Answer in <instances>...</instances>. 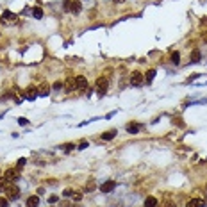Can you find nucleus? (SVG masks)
Instances as JSON below:
<instances>
[{
    "label": "nucleus",
    "instance_id": "obj_15",
    "mask_svg": "<svg viewBox=\"0 0 207 207\" xmlns=\"http://www.w3.org/2000/svg\"><path fill=\"white\" fill-rule=\"evenodd\" d=\"M36 97H38L36 88H29V89H27V93H25V98H27V100H34Z\"/></svg>",
    "mask_w": 207,
    "mask_h": 207
},
{
    "label": "nucleus",
    "instance_id": "obj_23",
    "mask_svg": "<svg viewBox=\"0 0 207 207\" xmlns=\"http://www.w3.org/2000/svg\"><path fill=\"white\" fill-rule=\"evenodd\" d=\"M86 193H91V191H95V182H89L88 186H86V189H84Z\"/></svg>",
    "mask_w": 207,
    "mask_h": 207
},
{
    "label": "nucleus",
    "instance_id": "obj_12",
    "mask_svg": "<svg viewBox=\"0 0 207 207\" xmlns=\"http://www.w3.org/2000/svg\"><path fill=\"white\" fill-rule=\"evenodd\" d=\"M50 89H52L50 84H41V88H39V91H38V97H46V95L50 93Z\"/></svg>",
    "mask_w": 207,
    "mask_h": 207
},
{
    "label": "nucleus",
    "instance_id": "obj_31",
    "mask_svg": "<svg viewBox=\"0 0 207 207\" xmlns=\"http://www.w3.org/2000/svg\"><path fill=\"white\" fill-rule=\"evenodd\" d=\"M57 200H59V197H55V195H52V197L48 198V202H50V204H55Z\"/></svg>",
    "mask_w": 207,
    "mask_h": 207
},
{
    "label": "nucleus",
    "instance_id": "obj_21",
    "mask_svg": "<svg viewBox=\"0 0 207 207\" xmlns=\"http://www.w3.org/2000/svg\"><path fill=\"white\" fill-rule=\"evenodd\" d=\"M172 63H173V64H179V63H180V54H179V52H173V54H172Z\"/></svg>",
    "mask_w": 207,
    "mask_h": 207
},
{
    "label": "nucleus",
    "instance_id": "obj_27",
    "mask_svg": "<svg viewBox=\"0 0 207 207\" xmlns=\"http://www.w3.org/2000/svg\"><path fill=\"white\" fill-rule=\"evenodd\" d=\"M73 193H75V191H73L71 188H68V189H64V193H63V195H64V197H73Z\"/></svg>",
    "mask_w": 207,
    "mask_h": 207
},
{
    "label": "nucleus",
    "instance_id": "obj_5",
    "mask_svg": "<svg viewBox=\"0 0 207 207\" xmlns=\"http://www.w3.org/2000/svg\"><path fill=\"white\" fill-rule=\"evenodd\" d=\"M77 89V82H75V77H70L66 82H64V91L66 93H73Z\"/></svg>",
    "mask_w": 207,
    "mask_h": 207
},
{
    "label": "nucleus",
    "instance_id": "obj_8",
    "mask_svg": "<svg viewBox=\"0 0 207 207\" xmlns=\"http://www.w3.org/2000/svg\"><path fill=\"white\" fill-rule=\"evenodd\" d=\"M75 82H77V89H86L88 88V79L84 75H77L75 77Z\"/></svg>",
    "mask_w": 207,
    "mask_h": 207
},
{
    "label": "nucleus",
    "instance_id": "obj_17",
    "mask_svg": "<svg viewBox=\"0 0 207 207\" xmlns=\"http://www.w3.org/2000/svg\"><path fill=\"white\" fill-rule=\"evenodd\" d=\"M143 77H145V82H147V84H150V82L154 80V77H155V70H148Z\"/></svg>",
    "mask_w": 207,
    "mask_h": 207
},
{
    "label": "nucleus",
    "instance_id": "obj_3",
    "mask_svg": "<svg viewBox=\"0 0 207 207\" xmlns=\"http://www.w3.org/2000/svg\"><path fill=\"white\" fill-rule=\"evenodd\" d=\"M5 195H7V200H18V198H20V189H18L16 186L9 184V188H7Z\"/></svg>",
    "mask_w": 207,
    "mask_h": 207
},
{
    "label": "nucleus",
    "instance_id": "obj_25",
    "mask_svg": "<svg viewBox=\"0 0 207 207\" xmlns=\"http://www.w3.org/2000/svg\"><path fill=\"white\" fill-rule=\"evenodd\" d=\"M71 198H73V202H80L82 200V193H73Z\"/></svg>",
    "mask_w": 207,
    "mask_h": 207
},
{
    "label": "nucleus",
    "instance_id": "obj_6",
    "mask_svg": "<svg viewBox=\"0 0 207 207\" xmlns=\"http://www.w3.org/2000/svg\"><path fill=\"white\" fill-rule=\"evenodd\" d=\"M113 189H116V182H114V180H107V182H104V184L100 186V191H102V193H111Z\"/></svg>",
    "mask_w": 207,
    "mask_h": 207
},
{
    "label": "nucleus",
    "instance_id": "obj_13",
    "mask_svg": "<svg viewBox=\"0 0 207 207\" xmlns=\"http://www.w3.org/2000/svg\"><path fill=\"white\" fill-rule=\"evenodd\" d=\"M204 206H206V202H204L202 198H193V200L188 202V206L186 207H204Z\"/></svg>",
    "mask_w": 207,
    "mask_h": 207
},
{
    "label": "nucleus",
    "instance_id": "obj_10",
    "mask_svg": "<svg viewBox=\"0 0 207 207\" xmlns=\"http://www.w3.org/2000/svg\"><path fill=\"white\" fill-rule=\"evenodd\" d=\"M80 9H82L80 2H77V0L70 2V13H73V14H79V13H80Z\"/></svg>",
    "mask_w": 207,
    "mask_h": 207
},
{
    "label": "nucleus",
    "instance_id": "obj_9",
    "mask_svg": "<svg viewBox=\"0 0 207 207\" xmlns=\"http://www.w3.org/2000/svg\"><path fill=\"white\" fill-rule=\"evenodd\" d=\"M141 129H143L141 123H129V125H127V132H129V134H138Z\"/></svg>",
    "mask_w": 207,
    "mask_h": 207
},
{
    "label": "nucleus",
    "instance_id": "obj_29",
    "mask_svg": "<svg viewBox=\"0 0 207 207\" xmlns=\"http://www.w3.org/2000/svg\"><path fill=\"white\" fill-rule=\"evenodd\" d=\"M18 123L25 127V125H29V120H27V118H18Z\"/></svg>",
    "mask_w": 207,
    "mask_h": 207
},
{
    "label": "nucleus",
    "instance_id": "obj_22",
    "mask_svg": "<svg viewBox=\"0 0 207 207\" xmlns=\"http://www.w3.org/2000/svg\"><path fill=\"white\" fill-rule=\"evenodd\" d=\"M55 91H59V89H63L64 88V82H61V80H57V82H54V86H52Z\"/></svg>",
    "mask_w": 207,
    "mask_h": 207
},
{
    "label": "nucleus",
    "instance_id": "obj_2",
    "mask_svg": "<svg viewBox=\"0 0 207 207\" xmlns=\"http://www.w3.org/2000/svg\"><path fill=\"white\" fill-rule=\"evenodd\" d=\"M107 86H109V82H107L105 77H98L97 79V91H98V95H104L107 91Z\"/></svg>",
    "mask_w": 207,
    "mask_h": 207
},
{
    "label": "nucleus",
    "instance_id": "obj_16",
    "mask_svg": "<svg viewBox=\"0 0 207 207\" xmlns=\"http://www.w3.org/2000/svg\"><path fill=\"white\" fill-rule=\"evenodd\" d=\"M157 198L155 197H147V200H145V207H157Z\"/></svg>",
    "mask_w": 207,
    "mask_h": 207
},
{
    "label": "nucleus",
    "instance_id": "obj_26",
    "mask_svg": "<svg viewBox=\"0 0 207 207\" xmlns=\"http://www.w3.org/2000/svg\"><path fill=\"white\" fill-rule=\"evenodd\" d=\"M25 163H27V159H25V157H20V159L16 161V166H20V168H21V166H23Z\"/></svg>",
    "mask_w": 207,
    "mask_h": 207
},
{
    "label": "nucleus",
    "instance_id": "obj_24",
    "mask_svg": "<svg viewBox=\"0 0 207 207\" xmlns=\"http://www.w3.org/2000/svg\"><path fill=\"white\" fill-rule=\"evenodd\" d=\"M63 148H64L66 152H70V150H73V148H75V145H73V143H66V145H63Z\"/></svg>",
    "mask_w": 207,
    "mask_h": 207
},
{
    "label": "nucleus",
    "instance_id": "obj_30",
    "mask_svg": "<svg viewBox=\"0 0 207 207\" xmlns=\"http://www.w3.org/2000/svg\"><path fill=\"white\" fill-rule=\"evenodd\" d=\"M88 147H89V143H88V141H82L77 148H79V150H84V148H88Z\"/></svg>",
    "mask_w": 207,
    "mask_h": 207
},
{
    "label": "nucleus",
    "instance_id": "obj_32",
    "mask_svg": "<svg viewBox=\"0 0 207 207\" xmlns=\"http://www.w3.org/2000/svg\"><path fill=\"white\" fill-rule=\"evenodd\" d=\"M157 207H175V204H172V202H166L164 206H157Z\"/></svg>",
    "mask_w": 207,
    "mask_h": 207
},
{
    "label": "nucleus",
    "instance_id": "obj_33",
    "mask_svg": "<svg viewBox=\"0 0 207 207\" xmlns=\"http://www.w3.org/2000/svg\"><path fill=\"white\" fill-rule=\"evenodd\" d=\"M114 2H116V4H122V2H125V0H114Z\"/></svg>",
    "mask_w": 207,
    "mask_h": 207
},
{
    "label": "nucleus",
    "instance_id": "obj_1",
    "mask_svg": "<svg viewBox=\"0 0 207 207\" xmlns=\"http://www.w3.org/2000/svg\"><path fill=\"white\" fill-rule=\"evenodd\" d=\"M143 82H145L143 73H139V71H132V75H130V84L138 88V86H143Z\"/></svg>",
    "mask_w": 207,
    "mask_h": 207
},
{
    "label": "nucleus",
    "instance_id": "obj_18",
    "mask_svg": "<svg viewBox=\"0 0 207 207\" xmlns=\"http://www.w3.org/2000/svg\"><path fill=\"white\" fill-rule=\"evenodd\" d=\"M114 136H116V130H109V132L102 134V139L104 141H111V139H114Z\"/></svg>",
    "mask_w": 207,
    "mask_h": 207
},
{
    "label": "nucleus",
    "instance_id": "obj_4",
    "mask_svg": "<svg viewBox=\"0 0 207 207\" xmlns=\"http://www.w3.org/2000/svg\"><path fill=\"white\" fill-rule=\"evenodd\" d=\"M4 177H5V180H7V182H14V180H18V179H20V173H18V168H16V170H14V168H11V170H7Z\"/></svg>",
    "mask_w": 207,
    "mask_h": 207
},
{
    "label": "nucleus",
    "instance_id": "obj_14",
    "mask_svg": "<svg viewBox=\"0 0 207 207\" xmlns=\"http://www.w3.org/2000/svg\"><path fill=\"white\" fill-rule=\"evenodd\" d=\"M200 59H202V54H200V50H198V48H195V50L191 52V63H193V64H197V63H200Z\"/></svg>",
    "mask_w": 207,
    "mask_h": 207
},
{
    "label": "nucleus",
    "instance_id": "obj_19",
    "mask_svg": "<svg viewBox=\"0 0 207 207\" xmlns=\"http://www.w3.org/2000/svg\"><path fill=\"white\" fill-rule=\"evenodd\" d=\"M32 14H34L36 20H41V18H43V9H41V7H34V9H32Z\"/></svg>",
    "mask_w": 207,
    "mask_h": 207
},
{
    "label": "nucleus",
    "instance_id": "obj_28",
    "mask_svg": "<svg viewBox=\"0 0 207 207\" xmlns=\"http://www.w3.org/2000/svg\"><path fill=\"white\" fill-rule=\"evenodd\" d=\"M0 207H9V200L7 198H0Z\"/></svg>",
    "mask_w": 207,
    "mask_h": 207
},
{
    "label": "nucleus",
    "instance_id": "obj_7",
    "mask_svg": "<svg viewBox=\"0 0 207 207\" xmlns=\"http://www.w3.org/2000/svg\"><path fill=\"white\" fill-rule=\"evenodd\" d=\"M2 20H4V21H7V23H14V21L18 20V14H14V13H11V11H4Z\"/></svg>",
    "mask_w": 207,
    "mask_h": 207
},
{
    "label": "nucleus",
    "instance_id": "obj_11",
    "mask_svg": "<svg viewBox=\"0 0 207 207\" xmlns=\"http://www.w3.org/2000/svg\"><path fill=\"white\" fill-rule=\"evenodd\" d=\"M39 206V195H32L27 198V207H38Z\"/></svg>",
    "mask_w": 207,
    "mask_h": 207
},
{
    "label": "nucleus",
    "instance_id": "obj_20",
    "mask_svg": "<svg viewBox=\"0 0 207 207\" xmlns=\"http://www.w3.org/2000/svg\"><path fill=\"white\" fill-rule=\"evenodd\" d=\"M7 188H9V182L5 180V177H0V193L7 191Z\"/></svg>",
    "mask_w": 207,
    "mask_h": 207
}]
</instances>
